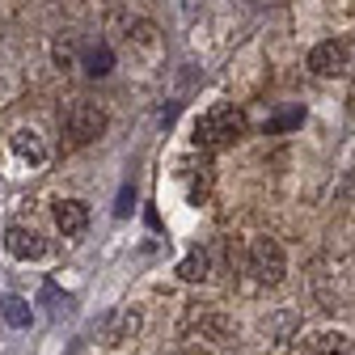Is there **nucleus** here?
<instances>
[{
	"mask_svg": "<svg viewBox=\"0 0 355 355\" xmlns=\"http://www.w3.org/2000/svg\"><path fill=\"white\" fill-rule=\"evenodd\" d=\"M245 136V114L237 110V106H216V110H207L203 119H199V127H195V140L203 144V148H225V144H233V140H241Z\"/></svg>",
	"mask_w": 355,
	"mask_h": 355,
	"instance_id": "nucleus-1",
	"label": "nucleus"
},
{
	"mask_svg": "<svg viewBox=\"0 0 355 355\" xmlns=\"http://www.w3.org/2000/svg\"><path fill=\"white\" fill-rule=\"evenodd\" d=\"M64 123V136L72 140V144H89V140H98L102 136V127H106V114H102V106L98 102H72L68 106V114L60 119Z\"/></svg>",
	"mask_w": 355,
	"mask_h": 355,
	"instance_id": "nucleus-2",
	"label": "nucleus"
},
{
	"mask_svg": "<svg viewBox=\"0 0 355 355\" xmlns=\"http://www.w3.org/2000/svg\"><path fill=\"white\" fill-rule=\"evenodd\" d=\"M250 275L258 279V284H279L284 279V271H288V258H284V245L279 241H271V237H258L254 245H250Z\"/></svg>",
	"mask_w": 355,
	"mask_h": 355,
	"instance_id": "nucleus-3",
	"label": "nucleus"
},
{
	"mask_svg": "<svg viewBox=\"0 0 355 355\" xmlns=\"http://www.w3.org/2000/svg\"><path fill=\"white\" fill-rule=\"evenodd\" d=\"M351 68V38H326L309 51V72L313 76H343Z\"/></svg>",
	"mask_w": 355,
	"mask_h": 355,
	"instance_id": "nucleus-4",
	"label": "nucleus"
},
{
	"mask_svg": "<svg viewBox=\"0 0 355 355\" xmlns=\"http://www.w3.org/2000/svg\"><path fill=\"white\" fill-rule=\"evenodd\" d=\"M233 334H237V326L225 313H199V322L187 330V343L191 347H225V343H233Z\"/></svg>",
	"mask_w": 355,
	"mask_h": 355,
	"instance_id": "nucleus-5",
	"label": "nucleus"
},
{
	"mask_svg": "<svg viewBox=\"0 0 355 355\" xmlns=\"http://www.w3.org/2000/svg\"><path fill=\"white\" fill-rule=\"evenodd\" d=\"M5 250H9V258H17V262H38L42 254H47V241H42L34 229L13 225V229L5 233Z\"/></svg>",
	"mask_w": 355,
	"mask_h": 355,
	"instance_id": "nucleus-6",
	"label": "nucleus"
},
{
	"mask_svg": "<svg viewBox=\"0 0 355 355\" xmlns=\"http://www.w3.org/2000/svg\"><path fill=\"white\" fill-rule=\"evenodd\" d=\"M55 225H60V233H85V225H89V207L80 203V199H60L55 203Z\"/></svg>",
	"mask_w": 355,
	"mask_h": 355,
	"instance_id": "nucleus-7",
	"label": "nucleus"
},
{
	"mask_svg": "<svg viewBox=\"0 0 355 355\" xmlns=\"http://www.w3.org/2000/svg\"><path fill=\"white\" fill-rule=\"evenodd\" d=\"M136 330H140V313H136V309H119V313L110 318V326H106V343L123 347V343H131Z\"/></svg>",
	"mask_w": 355,
	"mask_h": 355,
	"instance_id": "nucleus-8",
	"label": "nucleus"
},
{
	"mask_svg": "<svg viewBox=\"0 0 355 355\" xmlns=\"http://www.w3.org/2000/svg\"><path fill=\"white\" fill-rule=\"evenodd\" d=\"M9 144H13V153H17L21 161H30V165H42V161H47V144H42L34 131H13Z\"/></svg>",
	"mask_w": 355,
	"mask_h": 355,
	"instance_id": "nucleus-9",
	"label": "nucleus"
},
{
	"mask_svg": "<svg viewBox=\"0 0 355 355\" xmlns=\"http://www.w3.org/2000/svg\"><path fill=\"white\" fill-rule=\"evenodd\" d=\"M0 318H5L13 330H26L30 318H34V309H30V300H21V296H5V300H0Z\"/></svg>",
	"mask_w": 355,
	"mask_h": 355,
	"instance_id": "nucleus-10",
	"label": "nucleus"
},
{
	"mask_svg": "<svg viewBox=\"0 0 355 355\" xmlns=\"http://www.w3.org/2000/svg\"><path fill=\"white\" fill-rule=\"evenodd\" d=\"M110 68H114V51L106 47V42H98V47L85 51V72H89V76H106Z\"/></svg>",
	"mask_w": 355,
	"mask_h": 355,
	"instance_id": "nucleus-11",
	"label": "nucleus"
},
{
	"mask_svg": "<svg viewBox=\"0 0 355 355\" xmlns=\"http://www.w3.org/2000/svg\"><path fill=\"white\" fill-rule=\"evenodd\" d=\"M178 275H182L187 284H199V279H207V254H203V250H195L191 258H182V266H178Z\"/></svg>",
	"mask_w": 355,
	"mask_h": 355,
	"instance_id": "nucleus-12",
	"label": "nucleus"
},
{
	"mask_svg": "<svg viewBox=\"0 0 355 355\" xmlns=\"http://www.w3.org/2000/svg\"><path fill=\"white\" fill-rule=\"evenodd\" d=\"M313 355H355V351H351L347 334H322L318 347H313Z\"/></svg>",
	"mask_w": 355,
	"mask_h": 355,
	"instance_id": "nucleus-13",
	"label": "nucleus"
},
{
	"mask_svg": "<svg viewBox=\"0 0 355 355\" xmlns=\"http://www.w3.org/2000/svg\"><path fill=\"white\" fill-rule=\"evenodd\" d=\"M300 119H304V110H300V106H292V110H284V114H275L271 123H266V131H271V136H275V131H288V127H300Z\"/></svg>",
	"mask_w": 355,
	"mask_h": 355,
	"instance_id": "nucleus-14",
	"label": "nucleus"
},
{
	"mask_svg": "<svg viewBox=\"0 0 355 355\" xmlns=\"http://www.w3.org/2000/svg\"><path fill=\"white\" fill-rule=\"evenodd\" d=\"M131 203H136V191L123 187V191H119V207H114V216H127V211H131Z\"/></svg>",
	"mask_w": 355,
	"mask_h": 355,
	"instance_id": "nucleus-15",
	"label": "nucleus"
},
{
	"mask_svg": "<svg viewBox=\"0 0 355 355\" xmlns=\"http://www.w3.org/2000/svg\"><path fill=\"white\" fill-rule=\"evenodd\" d=\"M55 60H60V64H72V42H64V38L55 42Z\"/></svg>",
	"mask_w": 355,
	"mask_h": 355,
	"instance_id": "nucleus-16",
	"label": "nucleus"
}]
</instances>
